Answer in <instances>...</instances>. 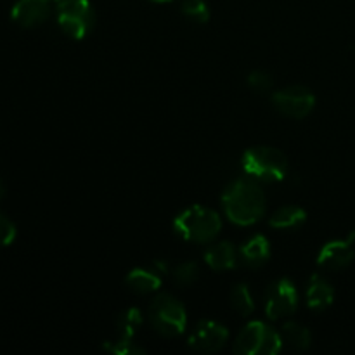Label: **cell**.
<instances>
[{
    "label": "cell",
    "instance_id": "obj_24",
    "mask_svg": "<svg viewBox=\"0 0 355 355\" xmlns=\"http://www.w3.org/2000/svg\"><path fill=\"white\" fill-rule=\"evenodd\" d=\"M107 350L120 355H128V354H144V350L139 349L137 345H134L132 342H125V340H116L114 343H106Z\"/></svg>",
    "mask_w": 355,
    "mask_h": 355
},
{
    "label": "cell",
    "instance_id": "obj_19",
    "mask_svg": "<svg viewBox=\"0 0 355 355\" xmlns=\"http://www.w3.org/2000/svg\"><path fill=\"white\" fill-rule=\"evenodd\" d=\"M232 307L239 312V315H250L255 309L252 300V295H250V290L246 284H238V286L232 290L231 293Z\"/></svg>",
    "mask_w": 355,
    "mask_h": 355
},
{
    "label": "cell",
    "instance_id": "obj_16",
    "mask_svg": "<svg viewBox=\"0 0 355 355\" xmlns=\"http://www.w3.org/2000/svg\"><path fill=\"white\" fill-rule=\"evenodd\" d=\"M305 214L304 208L295 207V205H288V207L279 208L276 214L270 217V225L277 229H291V227H298L300 224H304Z\"/></svg>",
    "mask_w": 355,
    "mask_h": 355
},
{
    "label": "cell",
    "instance_id": "obj_7",
    "mask_svg": "<svg viewBox=\"0 0 355 355\" xmlns=\"http://www.w3.org/2000/svg\"><path fill=\"white\" fill-rule=\"evenodd\" d=\"M272 103L279 113L290 118H305L315 106V97L311 89L302 85L288 87L272 96Z\"/></svg>",
    "mask_w": 355,
    "mask_h": 355
},
{
    "label": "cell",
    "instance_id": "obj_11",
    "mask_svg": "<svg viewBox=\"0 0 355 355\" xmlns=\"http://www.w3.org/2000/svg\"><path fill=\"white\" fill-rule=\"evenodd\" d=\"M51 14V0H19L12 7L10 17L23 28H35L45 23Z\"/></svg>",
    "mask_w": 355,
    "mask_h": 355
},
{
    "label": "cell",
    "instance_id": "obj_1",
    "mask_svg": "<svg viewBox=\"0 0 355 355\" xmlns=\"http://www.w3.org/2000/svg\"><path fill=\"white\" fill-rule=\"evenodd\" d=\"M225 215L238 225H252L266 211V196L253 177H243L229 184L222 194Z\"/></svg>",
    "mask_w": 355,
    "mask_h": 355
},
{
    "label": "cell",
    "instance_id": "obj_15",
    "mask_svg": "<svg viewBox=\"0 0 355 355\" xmlns=\"http://www.w3.org/2000/svg\"><path fill=\"white\" fill-rule=\"evenodd\" d=\"M125 283H127V286L130 288L132 291H137V293L146 295L158 290L159 284H162V279H159L158 274L151 272V270L135 269L128 274Z\"/></svg>",
    "mask_w": 355,
    "mask_h": 355
},
{
    "label": "cell",
    "instance_id": "obj_4",
    "mask_svg": "<svg viewBox=\"0 0 355 355\" xmlns=\"http://www.w3.org/2000/svg\"><path fill=\"white\" fill-rule=\"evenodd\" d=\"M283 340L270 326L263 322H250L243 328L234 343L238 355H276L281 352Z\"/></svg>",
    "mask_w": 355,
    "mask_h": 355
},
{
    "label": "cell",
    "instance_id": "obj_14",
    "mask_svg": "<svg viewBox=\"0 0 355 355\" xmlns=\"http://www.w3.org/2000/svg\"><path fill=\"white\" fill-rule=\"evenodd\" d=\"M205 260L208 266L214 270H225L232 269L236 266V252L232 248L231 243L222 241L211 246L207 253H205Z\"/></svg>",
    "mask_w": 355,
    "mask_h": 355
},
{
    "label": "cell",
    "instance_id": "obj_2",
    "mask_svg": "<svg viewBox=\"0 0 355 355\" xmlns=\"http://www.w3.org/2000/svg\"><path fill=\"white\" fill-rule=\"evenodd\" d=\"M222 227L217 211L196 205L184 210L173 222V229L186 241L208 243L218 234Z\"/></svg>",
    "mask_w": 355,
    "mask_h": 355
},
{
    "label": "cell",
    "instance_id": "obj_23",
    "mask_svg": "<svg viewBox=\"0 0 355 355\" xmlns=\"http://www.w3.org/2000/svg\"><path fill=\"white\" fill-rule=\"evenodd\" d=\"M14 239H16V225L0 211V248L12 245Z\"/></svg>",
    "mask_w": 355,
    "mask_h": 355
},
{
    "label": "cell",
    "instance_id": "obj_21",
    "mask_svg": "<svg viewBox=\"0 0 355 355\" xmlns=\"http://www.w3.org/2000/svg\"><path fill=\"white\" fill-rule=\"evenodd\" d=\"M200 276V267L194 262H186L180 263L175 270H173V279H175L177 284L180 286H189Z\"/></svg>",
    "mask_w": 355,
    "mask_h": 355
},
{
    "label": "cell",
    "instance_id": "obj_8",
    "mask_svg": "<svg viewBox=\"0 0 355 355\" xmlns=\"http://www.w3.org/2000/svg\"><path fill=\"white\" fill-rule=\"evenodd\" d=\"M298 293L290 279H279L266 293V314L270 319H281L297 311Z\"/></svg>",
    "mask_w": 355,
    "mask_h": 355
},
{
    "label": "cell",
    "instance_id": "obj_18",
    "mask_svg": "<svg viewBox=\"0 0 355 355\" xmlns=\"http://www.w3.org/2000/svg\"><path fill=\"white\" fill-rule=\"evenodd\" d=\"M283 340L297 350H307L311 347V331L297 322H286L283 326Z\"/></svg>",
    "mask_w": 355,
    "mask_h": 355
},
{
    "label": "cell",
    "instance_id": "obj_6",
    "mask_svg": "<svg viewBox=\"0 0 355 355\" xmlns=\"http://www.w3.org/2000/svg\"><path fill=\"white\" fill-rule=\"evenodd\" d=\"M58 23L66 35L82 40L92 30L96 14L89 0H61L58 6Z\"/></svg>",
    "mask_w": 355,
    "mask_h": 355
},
{
    "label": "cell",
    "instance_id": "obj_5",
    "mask_svg": "<svg viewBox=\"0 0 355 355\" xmlns=\"http://www.w3.org/2000/svg\"><path fill=\"white\" fill-rule=\"evenodd\" d=\"M149 315H151L153 328L163 336L173 338L186 329V309L168 293H162L155 298L149 307Z\"/></svg>",
    "mask_w": 355,
    "mask_h": 355
},
{
    "label": "cell",
    "instance_id": "obj_17",
    "mask_svg": "<svg viewBox=\"0 0 355 355\" xmlns=\"http://www.w3.org/2000/svg\"><path fill=\"white\" fill-rule=\"evenodd\" d=\"M142 315L137 309H128L127 312L118 318L116 328H118V340H125V342H132L135 331L141 328Z\"/></svg>",
    "mask_w": 355,
    "mask_h": 355
},
{
    "label": "cell",
    "instance_id": "obj_25",
    "mask_svg": "<svg viewBox=\"0 0 355 355\" xmlns=\"http://www.w3.org/2000/svg\"><path fill=\"white\" fill-rule=\"evenodd\" d=\"M3 196H6V186H3L2 179H0V201H2Z\"/></svg>",
    "mask_w": 355,
    "mask_h": 355
},
{
    "label": "cell",
    "instance_id": "obj_22",
    "mask_svg": "<svg viewBox=\"0 0 355 355\" xmlns=\"http://www.w3.org/2000/svg\"><path fill=\"white\" fill-rule=\"evenodd\" d=\"M248 85L252 87L255 92H269L274 85V80L269 73L259 69V71H253L252 75L248 76Z\"/></svg>",
    "mask_w": 355,
    "mask_h": 355
},
{
    "label": "cell",
    "instance_id": "obj_10",
    "mask_svg": "<svg viewBox=\"0 0 355 355\" xmlns=\"http://www.w3.org/2000/svg\"><path fill=\"white\" fill-rule=\"evenodd\" d=\"M229 331L214 321H200L189 338V347L198 352H218L225 345Z\"/></svg>",
    "mask_w": 355,
    "mask_h": 355
},
{
    "label": "cell",
    "instance_id": "obj_9",
    "mask_svg": "<svg viewBox=\"0 0 355 355\" xmlns=\"http://www.w3.org/2000/svg\"><path fill=\"white\" fill-rule=\"evenodd\" d=\"M355 259V231L345 239L326 243L318 255V263L322 269L342 270L349 267Z\"/></svg>",
    "mask_w": 355,
    "mask_h": 355
},
{
    "label": "cell",
    "instance_id": "obj_20",
    "mask_svg": "<svg viewBox=\"0 0 355 355\" xmlns=\"http://www.w3.org/2000/svg\"><path fill=\"white\" fill-rule=\"evenodd\" d=\"M182 12L198 23H207L210 19V10L205 0H184Z\"/></svg>",
    "mask_w": 355,
    "mask_h": 355
},
{
    "label": "cell",
    "instance_id": "obj_3",
    "mask_svg": "<svg viewBox=\"0 0 355 355\" xmlns=\"http://www.w3.org/2000/svg\"><path fill=\"white\" fill-rule=\"evenodd\" d=\"M243 168L250 177L266 182H279L288 172V159L279 149L257 146L243 156Z\"/></svg>",
    "mask_w": 355,
    "mask_h": 355
},
{
    "label": "cell",
    "instance_id": "obj_12",
    "mask_svg": "<svg viewBox=\"0 0 355 355\" xmlns=\"http://www.w3.org/2000/svg\"><path fill=\"white\" fill-rule=\"evenodd\" d=\"M335 300V290L322 276H312L307 290V304L314 311H324Z\"/></svg>",
    "mask_w": 355,
    "mask_h": 355
},
{
    "label": "cell",
    "instance_id": "obj_26",
    "mask_svg": "<svg viewBox=\"0 0 355 355\" xmlns=\"http://www.w3.org/2000/svg\"><path fill=\"white\" fill-rule=\"evenodd\" d=\"M151 2H156V3H165V2H172V0H151Z\"/></svg>",
    "mask_w": 355,
    "mask_h": 355
},
{
    "label": "cell",
    "instance_id": "obj_27",
    "mask_svg": "<svg viewBox=\"0 0 355 355\" xmlns=\"http://www.w3.org/2000/svg\"><path fill=\"white\" fill-rule=\"evenodd\" d=\"M55 2H61V0H55Z\"/></svg>",
    "mask_w": 355,
    "mask_h": 355
},
{
    "label": "cell",
    "instance_id": "obj_13",
    "mask_svg": "<svg viewBox=\"0 0 355 355\" xmlns=\"http://www.w3.org/2000/svg\"><path fill=\"white\" fill-rule=\"evenodd\" d=\"M270 257V245L266 236H253L241 246V260L248 267H259Z\"/></svg>",
    "mask_w": 355,
    "mask_h": 355
}]
</instances>
